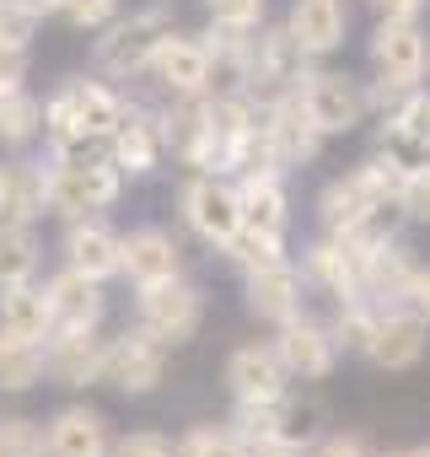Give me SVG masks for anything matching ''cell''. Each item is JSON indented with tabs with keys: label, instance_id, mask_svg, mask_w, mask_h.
Returning <instances> with one entry per match:
<instances>
[{
	"label": "cell",
	"instance_id": "1",
	"mask_svg": "<svg viewBox=\"0 0 430 457\" xmlns=\"http://www.w3.org/2000/svg\"><path fill=\"white\" fill-rule=\"evenodd\" d=\"M403 172H409V167H403L398 156H371V162H360L350 178H339V183L323 188V199H318L323 226H328L334 237H350V232H360V226H371L387 204H398Z\"/></svg>",
	"mask_w": 430,
	"mask_h": 457
},
{
	"label": "cell",
	"instance_id": "2",
	"mask_svg": "<svg viewBox=\"0 0 430 457\" xmlns=\"http://www.w3.org/2000/svg\"><path fill=\"white\" fill-rule=\"evenodd\" d=\"M124 119V103L97 87V81H70L49 108H44V124L54 135V145H81V140H97V135H113Z\"/></svg>",
	"mask_w": 430,
	"mask_h": 457
},
{
	"label": "cell",
	"instance_id": "3",
	"mask_svg": "<svg viewBox=\"0 0 430 457\" xmlns=\"http://www.w3.org/2000/svg\"><path fill=\"white\" fill-rule=\"evenodd\" d=\"M44 199L60 215H92L119 199V167L113 162H60L44 178Z\"/></svg>",
	"mask_w": 430,
	"mask_h": 457
},
{
	"label": "cell",
	"instance_id": "4",
	"mask_svg": "<svg viewBox=\"0 0 430 457\" xmlns=\"http://www.w3.org/2000/svg\"><path fill=\"white\" fill-rule=\"evenodd\" d=\"M199 318H204V296L194 286H183L178 275L172 280H156V286H140V328L156 334L161 345H183L199 334Z\"/></svg>",
	"mask_w": 430,
	"mask_h": 457
},
{
	"label": "cell",
	"instance_id": "5",
	"mask_svg": "<svg viewBox=\"0 0 430 457\" xmlns=\"http://www.w3.org/2000/svg\"><path fill=\"white\" fill-rule=\"evenodd\" d=\"M167 38H172V22L161 12H140L129 22H113L108 38H97V65L108 76H135V71H145L156 60V49Z\"/></svg>",
	"mask_w": 430,
	"mask_h": 457
},
{
	"label": "cell",
	"instance_id": "6",
	"mask_svg": "<svg viewBox=\"0 0 430 457\" xmlns=\"http://www.w3.org/2000/svg\"><path fill=\"white\" fill-rule=\"evenodd\" d=\"M183 215L188 226L204 237V243H232L243 232V204H237V188H227L221 178H194L183 188Z\"/></svg>",
	"mask_w": 430,
	"mask_h": 457
},
{
	"label": "cell",
	"instance_id": "7",
	"mask_svg": "<svg viewBox=\"0 0 430 457\" xmlns=\"http://www.w3.org/2000/svg\"><path fill=\"white\" fill-rule=\"evenodd\" d=\"M167 371V345L156 334H124L119 345H108V361H103V377L124 393H151Z\"/></svg>",
	"mask_w": 430,
	"mask_h": 457
},
{
	"label": "cell",
	"instance_id": "8",
	"mask_svg": "<svg viewBox=\"0 0 430 457\" xmlns=\"http://www.w3.org/2000/svg\"><path fill=\"white\" fill-rule=\"evenodd\" d=\"M302 108H307V119L323 129V135H350L355 124H360V108H366V97L355 92V81H344V76H307L302 81Z\"/></svg>",
	"mask_w": 430,
	"mask_h": 457
},
{
	"label": "cell",
	"instance_id": "9",
	"mask_svg": "<svg viewBox=\"0 0 430 457\" xmlns=\"http://www.w3.org/2000/svg\"><path fill=\"white\" fill-rule=\"evenodd\" d=\"M425 60H430V49H425V33H419L414 22H382V28H376V38H371V65L382 71V81L414 87V81L425 76Z\"/></svg>",
	"mask_w": 430,
	"mask_h": 457
},
{
	"label": "cell",
	"instance_id": "10",
	"mask_svg": "<svg viewBox=\"0 0 430 457\" xmlns=\"http://www.w3.org/2000/svg\"><path fill=\"white\" fill-rule=\"evenodd\" d=\"M302 44L291 38V28H280V33H264V38H253L248 44V60H243V81L253 87V92H280V87H291L296 76H302Z\"/></svg>",
	"mask_w": 430,
	"mask_h": 457
},
{
	"label": "cell",
	"instance_id": "11",
	"mask_svg": "<svg viewBox=\"0 0 430 457\" xmlns=\"http://www.w3.org/2000/svg\"><path fill=\"white\" fill-rule=\"evenodd\" d=\"M103 361H108V345L92 339V328H60L54 345L44 350V371L65 387H87L103 377Z\"/></svg>",
	"mask_w": 430,
	"mask_h": 457
},
{
	"label": "cell",
	"instance_id": "12",
	"mask_svg": "<svg viewBox=\"0 0 430 457\" xmlns=\"http://www.w3.org/2000/svg\"><path fill=\"white\" fill-rule=\"evenodd\" d=\"M425 318L419 312H387L376 318L371 339H366V355L382 366V371H409L419 355H425Z\"/></svg>",
	"mask_w": 430,
	"mask_h": 457
},
{
	"label": "cell",
	"instance_id": "13",
	"mask_svg": "<svg viewBox=\"0 0 430 457\" xmlns=\"http://www.w3.org/2000/svg\"><path fill=\"white\" fill-rule=\"evenodd\" d=\"M334 334L328 328H318V323H296V318H285V328H280V339H275V355H280V366L285 371H296V377H328L334 371Z\"/></svg>",
	"mask_w": 430,
	"mask_h": 457
},
{
	"label": "cell",
	"instance_id": "14",
	"mask_svg": "<svg viewBox=\"0 0 430 457\" xmlns=\"http://www.w3.org/2000/svg\"><path fill=\"white\" fill-rule=\"evenodd\" d=\"M285 28H291V38L302 44V54H334V49L344 44L350 12H344V0H296Z\"/></svg>",
	"mask_w": 430,
	"mask_h": 457
},
{
	"label": "cell",
	"instance_id": "15",
	"mask_svg": "<svg viewBox=\"0 0 430 457\" xmlns=\"http://www.w3.org/2000/svg\"><path fill=\"white\" fill-rule=\"evenodd\" d=\"M161 145H167V124L140 113V108H124L119 129H113V167L124 172H151L161 162Z\"/></svg>",
	"mask_w": 430,
	"mask_h": 457
},
{
	"label": "cell",
	"instance_id": "16",
	"mask_svg": "<svg viewBox=\"0 0 430 457\" xmlns=\"http://www.w3.org/2000/svg\"><path fill=\"white\" fill-rule=\"evenodd\" d=\"M49 296V312H54V328H97L103 318V296H97V280L81 275V270H65L44 286Z\"/></svg>",
	"mask_w": 430,
	"mask_h": 457
},
{
	"label": "cell",
	"instance_id": "17",
	"mask_svg": "<svg viewBox=\"0 0 430 457\" xmlns=\"http://www.w3.org/2000/svg\"><path fill=\"white\" fill-rule=\"evenodd\" d=\"M387 156H398L403 167L430 162V97L425 92H409L393 108V119H387Z\"/></svg>",
	"mask_w": 430,
	"mask_h": 457
},
{
	"label": "cell",
	"instance_id": "18",
	"mask_svg": "<svg viewBox=\"0 0 430 457\" xmlns=\"http://www.w3.org/2000/svg\"><path fill=\"white\" fill-rule=\"evenodd\" d=\"M156 76H161V87L167 92H178V97H194V92H204L210 87V49L204 44H194V38H167L161 49H156Z\"/></svg>",
	"mask_w": 430,
	"mask_h": 457
},
{
	"label": "cell",
	"instance_id": "19",
	"mask_svg": "<svg viewBox=\"0 0 430 457\" xmlns=\"http://www.w3.org/2000/svg\"><path fill=\"white\" fill-rule=\"evenodd\" d=\"M227 382H232V393H237L243 403L280 398V393H285V366H280V355H275V350L248 345V350H237V355L227 361Z\"/></svg>",
	"mask_w": 430,
	"mask_h": 457
},
{
	"label": "cell",
	"instance_id": "20",
	"mask_svg": "<svg viewBox=\"0 0 430 457\" xmlns=\"http://www.w3.org/2000/svg\"><path fill=\"white\" fill-rule=\"evenodd\" d=\"M307 275H312L323 291H334L339 302H355V296L366 291V280H360V253H355L350 237H339V243H318V248L307 253Z\"/></svg>",
	"mask_w": 430,
	"mask_h": 457
},
{
	"label": "cell",
	"instance_id": "21",
	"mask_svg": "<svg viewBox=\"0 0 430 457\" xmlns=\"http://www.w3.org/2000/svg\"><path fill=\"white\" fill-rule=\"evenodd\" d=\"M65 253H70V270H81L92 280H108V275L124 270V237H113L108 226H97V220L76 226V232L65 237Z\"/></svg>",
	"mask_w": 430,
	"mask_h": 457
},
{
	"label": "cell",
	"instance_id": "22",
	"mask_svg": "<svg viewBox=\"0 0 430 457\" xmlns=\"http://www.w3.org/2000/svg\"><path fill=\"white\" fill-rule=\"evenodd\" d=\"M49 457H108V425L97 409H65L49 425Z\"/></svg>",
	"mask_w": 430,
	"mask_h": 457
},
{
	"label": "cell",
	"instance_id": "23",
	"mask_svg": "<svg viewBox=\"0 0 430 457\" xmlns=\"http://www.w3.org/2000/svg\"><path fill=\"white\" fill-rule=\"evenodd\" d=\"M178 243L167 232H156V226H145V232H135L124 243V275L140 280V286H156V280H172L178 275Z\"/></svg>",
	"mask_w": 430,
	"mask_h": 457
},
{
	"label": "cell",
	"instance_id": "24",
	"mask_svg": "<svg viewBox=\"0 0 430 457\" xmlns=\"http://www.w3.org/2000/svg\"><path fill=\"white\" fill-rule=\"evenodd\" d=\"M0 328L6 334H17V339H49L54 334V312H49V296L44 291H33L28 280H17V286H6V296H0Z\"/></svg>",
	"mask_w": 430,
	"mask_h": 457
},
{
	"label": "cell",
	"instance_id": "25",
	"mask_svg": "<svg viewBox=\"0 0 430 457\" xmlns=\"http://www.w3.org/2000/svg\"><path fill=\"white\" fill-rule=\"evenodd\" d=\"M248 307H253L259 318H275V323L296 318V307H302V280H296V270H291V264L253 270V275H248Z\"/></svg>",
	"mask_w": 430,
	"mask_h": 457
},
{
	"label": "cell",
	"instance_id": "26",
	"mask_svg": "<svg viewBox=\"0 0 430 457\" xmlns=\"http://www.w3.org/2000/svg\"><path fill=\"white\" fill-rule=\"evenodd\" d=\"M237 204H243V226H253V232H275V237L285 232V188L275 172H248Z\"/></svg>",
	"mask_w": 430,
	"mask_h": 457
},
{
	"label": "cell",
	"instance_id": "27",
	"mask_svg": "<svg viewBox=\"0 0 430 457\" xmlns=\"http://www.w3.org/2000/svg\"><path fill=\"white\" fill-rule=\"evenodd\" d=\"M161 124H167V145H172L183 162H194V167H199V162H204V151H210V103L194 92V97H183Z\"/></svg>",
	"mask_w": 430,
	"mask_h": 457
},
{
	"label": "cell",
	"instance_id": "28",
	"mask_svg": "<svg viewBox=\"0 0 430 457\" xmlns=\"http://www.w3.org/2000/svg\"><path fill=\"white\" fill-rule=\"evenodd\" d=\"M44 204H49V199H44V172H33V167H6V178H0V220L28 226Z\"/></svg>",
	"mask_w": 430,
	"mask_h": 457
},
{
	"label": "cell",
	"instance_id": "29",
	"mask_svg": "<svg viewBox=\"0 0 430 457\" xmlns=\"http://www.w3.org/2000/svg\"><path fill=\"white\" fill-rule=\"evenodd\" d=\"M38 377H44V350H38L33 339H17V334L0 328V387H6V393H22V387H33Z\"/></svg>",
	"mask_w": 430,
	"mask_h": 457
},
{
	"label": "cell",
	"instance_id": "30",
	"mask_svg": "<svg viewBox=\"0 0 430 457\" xmlns=\"http://www.w3.org/2000/svg\"><path fill=\"white\" fill-rule=\"evenodd\" d=\"M38 264V248H33V232L28 226H12V220H0V286H17L28 280Z\"/></svg>",
	"mask_w": 430,
	"mask_h": 457
},
{
	"label": "cell",
	"instance_id": "31",
	"mask_svg": "<svg viewBox=\"0 0 430 457\" xmlns=\"http://www.w3.org/2000/svg\"><path fill=\"white\" fill-rule=\"evenodd\" d=\"M38 124H44V108H38L22 87L0 92V140H6V145L33 140V135H38Z\"/></svg>",
	"mask_w": 430,
	"mask_h": 457
},
{
	"label": "cell",
	"instance_id": "32",
	"mask_svg": "<svg viewBox=\"0 0 430 457\" xmlns=\"http://www.w3.org/2000/svg\"><path fill=\"white\" fill-rule=\"evenodd\" d=\"M178 457H253V441L243 430H215V425H194L178 446Z\"/></svg>",
	"mask_w": 430,
	"mask_h": 457
},
{
	"label": "cell",
	"instance_id": "33",
	"mask_svg": "<svg viewBox=\"0 0 430 457\" xmlns=\"http://www.w3.org/2000/svg\"><path fill=\"white\" fill-rule=\"evenodd\" d=\"M232 248V259L253 275V270H269V264H285V253H280V237L275 232H253V226H243V232L227 243Z\"/></svg>",
	"mask_w": 430,
	"mask_h": 457
},
{
	"label": "cell",
	"instance_id": "34",
	"mask_svg": "<svg viewBox=\"0 0 430 457\" xmlns=\"http://www.w3.org/2000/svg\"><path fill=\"white\" fill-rule=\"evenodd\" d=\"M49 441L33 420H0V457H44Z\"/></svg>",
	"mask_w": 430,
	"mask_h": 457
},
{
	"label": "cell",
	"instance_id": "35",
	"mask_svg": "<svg viewBox=\"0 0 430 457\" xmlns=\"http://www.w3.org/2000/svg\"><path fill=\"white\" fill-rule=\"evenodd\" d=\"M398 210H403L409 220H425V226H430V162H419V167H409V172H403Z\"/></svg>",
	"mask_w": 430,
	"mask_h": 457
},
{
	"label": "cell",
	"instance_id": "36",
	"mask_svg": "<svg viewBox=\"0 0 430 457\" xmlns=\"http://www.w3.org/2000/svg\"><path fill=\"white\" fill-rule=\"evenodd\" d=\"M119 0H49V12H60L70 28H103L113 17Z\"/></svg>",
	"mask_w": 430,
	"mask_h": 457
},
{
	"label": "cell",
	"instance_id": "37",
	"mask_svg": "<svg viewBox=\"0 0 430 457\" xmlns=\"http://www.w3.org/2000/svg\"><path fill=\"white\" fill-rule=\"evenodd\" d=\"M38 17H44V12L22 6V0H0V38L28 44V38H33V28H38Z\"/></svg>",
	"mask_w": 430,
	"mask_h": 457
},
{
	"label": "cell",
	"instance_id": "38",
	"mask_svg": "<svg viewBox=\"0 0 430 457\" xmlns=\"http://www.w3.org/2000/svg\"><path fill=\"white\" fill-rule=\"evenodd\" d=\"M210 17L227 22V28H259L264 0H210Z\"/></svg>",
	"mask_w": 430,
	"mask_h": 457
},
{
	"label": "cell",
	"instance_id": "39",
	"mask_svg": "<svg viewBox=\"0 0 430 457\" xmlns=\"http://www.w3.org/2000/svg\"><path fill=\"white\" fill-rule=\"evenodd\" d=\"M113 457H178V452H172L167 436H156V430H135V436H124V441L113 446Z\"/></svg>",
	"mask_w": 430,
	"mask_h": 457
},
{
	"label": "cell",
	"instance_id": "40",
	"mask_svg": "<svg viewBox=\"0 0 430 457\" xmlns=\"http://www.w3.org/2000/svg\"><path fill=\"white\" fill-rule=\"evenodd\" d=\"M22 76H28V44H12V38H0V92L22 87Z\"/></svg>",
	"mask_w": 430,
	"mask_h": 457
},
{
	"label": "cell",
	"instance_id": "41",
	"mask_svg": "<svg viewBox=\"0 0 430 457\" xmlns=\"http://www.w3.org/2000/svg\"><path fill=\"white\" fill-rule=\"evenodd\" d=\"M312 457H371V452H366V441H360V436H328Z\"/></svg>",
	"mask_w": 430,
	"mask_h": 457
},
{
	"label": "cell",
	"instance_id": "42",
	"mask_svg": "<svg viewBox=\"0 0 430 457\" xmlns=\"http://www.w3.org/2000/svg\"><path fill=\"white\" fill-rule=\"evenodd\" d=\"M371 6L382 12V22H414L425 12V0H371Z\"/></svg>",
	"mask_w": 430,
	"mask_h": 457
},
{
	"label": "cell",
	"instance_id": "43",
	"mask_svg": "<svg viewBox=\"0 0 430 457\" xmlns=\"http://www.w3.org/2000/svg\"><path fill=\"white\" fill-rule=\"evenodd\" d=\"M409 302H414V312L430 323V270H419V275H414V286H409Z\"/></svg>",
	"mask_w": 430,
	"mask_h": 457
},
{
	"label": "cell",
	"instance_id": "44",
	"mask_svg": "<svg viewBox=\"0 0 430 457\" xmlns=\"http://www.w3.org/2000/svg\"><path fill=\"white\" fill-rule=\"evenodd\" d=\"M253 457H302V452H296L291 441H259V446H253Z\"/></svg>",
	"mask_w": 430,
	"mask_h": 457
},
{
	"label": "cell",
	"instance_id": "45",
	"mask_svg": "<svg viewBox=\"0 0 430 457\" xmlns=\"http://www.w3.org/2000/svg\"><path fill=\"white\" fill-rule=\"evenodd\" d=\"M393 457H409V452H393Z\"/></svg>",
	"mask_w": 430,
	"mask_h": 457
},
{
	"label": "cell",
	"instance_id": "46",
	"mask_svg": "<svg viewBox=\"0 0 430 457\" xmlns=\"http://www.w3.org/2000/svg\"><path fill=\"white\" fill-rule=\"evenodd\" d=\"M0 178H6V167H0Z\"/></svg>",
	"mask_w": 430,
	"mask_h": 457
},
{
	"label": "cell",
	"instance_id": "47",
	"mask_svg": "<svg viewBox=\"0 0 430 457\" xmlns=\"http://www.w3.org/2000/svg\"><path fill=\"white\" fill-rule=\"evenodd\" d=\"M419 457H430V452H419Z\"/></svg>",
	"mask_w": 430,
	"mask_h": 457
}]
</instances>
